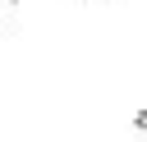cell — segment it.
Returning <instances> with one entry per match:
<instances>
[{
  "label": "cell",
  "instance_id": "6da1fadb",
  "mask_svg": "<svg viewBox=\"0 0 147 142\" xmlns=\"http://www.w3.org/2000/svg\"><path fill=\"white\" fill-rule=\"evenodd\" d=\"M133 124H138V128H142V133H147V110H142V115H138V119H133Z\"/></svg>",
  "mask_w": 147,
  "mask_h": 142
},
{
  "label": "cell",
  "instance_id": "7a4b0ae2",
  "mask_svg": "<svg viewBox=\"0 0 147 142\" xmlns=\"http://www.w3.org/2000/svg\"><path fill=\"white\" fill-rule=\"evenodd\" d=\"M9 5H14V0H9Z\"/></svg>",
  "mask_w": 147,
  "mask_h": 142
}]
</instances>
